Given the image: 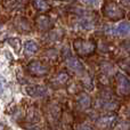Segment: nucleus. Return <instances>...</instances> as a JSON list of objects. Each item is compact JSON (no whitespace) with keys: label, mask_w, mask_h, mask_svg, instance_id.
<instances>
[{"label":"nucleus","mask_w":130,"mask_h":130,"mask_svg":"<svg viewBox=\"0 0 130 130\" xmlns=\"http://www.w3.org/2000/svg\"><path fill=\"white\" fill-rule=\"evenodd\" d=\"M74 49L78 54L80 55H89L95 50V45L90 41H85V40H75L74 41Z\"/></svg>","instance_id":"obj_1"},{"label":"nucleus","mask_w":130,"mask_h":130,"mask_svg":"<svg viewBox=\"0 0 130 130\" xmlns=\"http://www.w3.org/2000/svg\"><path fill=\"white\" fill-rule=\"evenodd\" d=\"M117 83L119 91L121 94H128L130 91V81L126 75H123L122 73H118L117 75Z\"/></svg>","instance_id":"obj_2"},{"label":"nucleus","mask_w":130,"mask_h":130,"mask_svg":"<svg viewBox=\"0 0 130 130\" xmlns=\"http://www.w3.org/2000/svg\"><path fill=\"white\" fill-rule=\"evenodd\" d=\"M29 71L34 75H45L48 73V67L40 62H32L29 64Z\"/></svg>","instance_id":"obj_3"},{"label":"nucleus","mask_w":130,"mask_h":130,"mask_svg":"<svg viewBox=\"0 0 130 130\" xmlns=\"http://www.w3.org/2000/svg\"><path fill=\"white\" fill-rule=\"evenodd\" d=\"M113 33L117 34V36H121V37H124V36H128L130 33V23L124 21V22H120L117 26L113 29Z\"/></svg>","instance_id":"obj_4"},{"label":"nucleus","mask_w":130,"mask_h":130,"mask_svg":"<svg viewBox=\"0 0 130 130\" xmlns=\"http://www.w3.org/2000/svg\"><path fill=\"white\" fill-rule=\"evenodd\" d=\"M26 92L32 97H43L47 94V89L42 86H32L26 88Z\"/></svg>","instance_id":"obj_5"},{"label":"nucleus","mask_w":130,"mask_h":130,"mask_svg":"<svg viewBox=\"0 0 130 130\" xmlns=\"http://www.w3.org/2000/svg\"><path fill=\"white\" fill-rule=\"evenodd\" d=\"M76 102H78V105L80 106L82 110H87V108L90 107L91 99H90L89 95H87L86 92H81L78 96V98H76Z\"/></svg>","instance_id":"obj_6"},{"label":"nucleus","mask_w":130,"mask_h":130,"mask_svg":"<svg viewBox=\"0 0 130 130\" xmlns=\"http://www.w3.org/2000/svg\"><path fill=\"white\" fill-rule=\"evenodd\" d=\"M114 122V115H104L101 117L97 120V126H99L101 128H106V127L111 126Z\"/></svg>","instance_id":"obj_7"},{"label":"nucleus","mask_w":130,"mask_h":130,"mask_svg":"<svg viewBox=\"0 0 130 130\" xmlns=\"http://www.w3.org/2000/svg\"><path fill=\"white\" fill-rule=\"evenodd\" d=\"M106 15L112 18H119L122 15V11L115 5H110L108 7H106Z\"/></svg>","instance_id":"obj_8"},{"label":"nucleus","mask_w":130,"mask_h":130,"mask_svg":"<svg viewBox=\"0 0 130 130\" xmlns=\"http://www.w3.org/2000/svg\"><path fill=\"white\" fill-rule=\"evenodd\" d=\"M38 49H39L38 45H37V42H34L33 40L25 41V43H24V50H25V53H26V54H30V55L36 54V53L38 52Z\"/></svg>","instance_id":"obj_9"},{"label":"nucleus","mask_w":130,"mask_h":130,"mask_svg":"<svg viewBox=\"0 0 130 130\" xmlns=\"http://www.w3.org/2000/svg\"><path fill=\"white\" fill-rule=\"evenodd\" d=\"M67 64H69V66L71 67L73 71H75V72H80V71H83V65L82 63H81L79 59H76V58H70L69 61H67Z\"/></svg>","instance_id":"obj_10"},{"label":"nucleus","mask_w":130,"mask_h":130,"mask_svg":"<svg viewBox=\"0 0 130 130\" xmlns=\"http://www.w3.org/2000/svg\"><path fill=\"white\" fill-rule=\"evenodd\" d=\"M113 130H130V122L120 121L119 123L115 124V127Z\"/></svg>","instance_id":"obj_11"},{"label":"nucleus","mask_w":130,"mask_h":130,"mask_svg":"<svg viewBox=\"0 0 130 130\" xmlns=\"http://www.w3.org/2000/svg\"><path fill=\"white\" fill-rule=\"evenodd\" d=\"M8 42H9V45H10L11 47L16 50V52H18V50H20L21 45H20V40H18V39H9Z\"/></svg>","instance_id":"obj_12"},{"label":"nucleus","mask_w":130,"mask_h":130,"mask_svg":"<svg viewBox=\"0 0 130 130\" xmlns=\"http://www.w3.org/2000/svg\"><path fill=\"white\" fill-rule=\"evenodd\" d=\"M67 79H69V75L66 73H59L58 76H57V81H58L59 85H64L67 81Z\"/></svg>","instance_id":"obj_13"},{"label":"nucleus","mask_w":130,"mask_h":130,"mask_svg":"<svg viewBox=\"0 0 130 130\" xmlns=\"http://www.w3.org/2000/svg\"><path fill=\"white\" fill-rule=\"evenodd\" d=\"M36 6L38 7V8H40V9H43V8H46L47 7V5H46V2L43 1V0H36Z\"/></svg>","instance_id":"obj_14"},{"label":"nucleus","mask_w":130,"mask_h":130,"mask_svg":"<svg viewBox=\"0 0 130 130\" xmlns=\"http://www.w3.org/2000/svg\"><path fill=\"white\" fill-rule=\"evenodd\" d=\"M6 85H7L6 80H5L2 76H0V94H2V92H4L5 88H6Z\"/></svg>","instance_id":"obj_15"},{"label":"nucleus","mask_w":130,"mask_h":130,"mask_svg":"<svg viewBox=\"0 0 130 130\" xmlns=\"http://www.w3.org/2000/svg\"><path fill=\"white\" fill-rule=\"evenodd\" d=\"M83 1L87 2V4H94V5H96L97 1H99V0H83Z\"/></svg>","instance_id":"obj_16"},{"label":"nucleus","mask_w":130,"mask_h":130,"mask_svg":"<svg viewBox=\"0 0 130 130\" xmlns=\"http://www.w3.org/2000/svg\"><path fill=\"white\" fill-rule=\"evenodd\" d=\"M80 130H92V128H90L89 126H82L80 128Z\"/></svg>","instance_id":"obj_17"},{"label":"nucleus","mask_w":130,"mask_h":130,"mask_svg":"<svg viewBox=\"0 0 130 130\" xmlns=\"http://www.w3.org/2000/svg\"><path fill=\"white\" fill-rule=\"evenodd\" d=\"M124 1H130V0H124Z\"/></svg>","instance_id":"obj_18"}]
</instances>
